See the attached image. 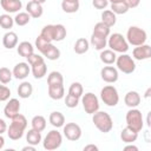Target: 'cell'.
<instances>
[{
	"label": "cell",
	"mask_w": 151,
	"mask_h": 151,
	"mask_svg": "<svg viewBox=\"0 0 151 151\" xmlns=\"http://www.w3.org/2000/svg\"><path fill=\"white\" fill-rule=\"evenodd\" d=\"M125 120H126V126H129L130 129L134 130L136 132L142 131L144 120H143V114L136 107L130 109L125 116Z\"/></svg>",
	"instance_id": "obj_4"
},
{
	"label": "cell",
	"mask_w": 151,
	"mask_h": 151,
	"mask_svg": "<svg viewBox=\"0 0 151 151\" xmlns=\"http://www.w3.org/2000/svg\"><path fill=\"white\" fill-rule=\"evenodd\" d=\"M63 143V136L58 130H51L44 138L42 146L47 151H53L60 147Z\"/></svg>",
	"instance_id": "obj_7"
},
{
	"label": "cell",
	"mask_w": 151,
	"mask_h": 151,
	"mask_svg": "<svg viewBox=\"0 0 151 151\" xmlns=\"http://www.w3.org/2000/svg\"><path fill=\"white\" fill-rule=\"evenodd\" d=\"M31 67H32V68H31V71H32L33 77H34L35 79H41V78H44V77L46 76L47 66H46V64H45V60H44V59H41V60L37 61L35 64L31 65Z\"/></svg>",
	"instance_id": "obj_17"
},
{
	"label": "cell",
	"mask_w": 151,
	"mask_h": 151,
	"mask_svg": "<svg viewBox=\"0 0 151 151\" xmlns=\"http://www.w3.org/2000/svg\"><path fill=\"white\" fill-rule=\"evenodd\" d=\"M29 72H31V68H29V66H28V63H18L15 66H14V68H13V71H12V73H13V77L14 78H17V79H25L28 74H29Z\"/></svg>",
	"instance_id": "obj_15"
},
{
	"label": "cell",
	"mask_w": 151,
	"mask_h": 151,
	"mask_svg": "<svg viewBox=\"0 0 151 151\" xmlns=\"http://www.w3.org/2000/svg\"><path fill=\"white\" fill-rule=\"evenodd\" d=\"M40 37H42L46 41L52 42L53 41V25H46L40 32Z\"/></svg>",
	"instance_id": "obj_40"
},
{
	"label": "cell",
	"mask_w": 151,
	"mask_h": 151,
	"mask_svg": "<svg viewBox=\"0 0 151 151\" xmlns=\"http://www.w3.org/2000/svg\"><path fill=\"white\" fill-rule=\"evenodd\" d=\"M88 48H90V42L85 38H79L73 46V50L77 54H84L88 51Z\"/></svg>",
	"instance_id": "obj_28"
},
{
	"label": "cell",
	"mask_w": 151,
	"mask_h": 151,
	"mask_svg": "<svg viewBox=\"0 0 151 151\" xmlns=\"http://www.w3.org/2000/svg\"><path fill=\"white\" fill-rule=\"evenodd\" d=\"M9 127H7L8 138L12 140H18L24 136V132L27 127V119L24 114H17L11 119Z\"/></svg>",
	"instance_id": "obj_1"
},
{
	"label": "cell",
	"mask_w": 151,
	"mask_h": 151,
	"mask_svg": "<svg viewBox=\"0 0 151 151\" xmlns=\"http://www.w3.org/2000/svg\"><path fill=\"white\" fill-rule=\"evenodd\" d=\"M125 39L129 42V45L139 46V45L145 44V41L147 39V34L143 28H140L138 26H131V27H129V29L126 32Z\"/></svg>",
	"instance_id": "obj_3"
},
{
	"label": "cell",
	"mask_w": 151,
	"mask_h": 151,
	"mask_svg": "<svg viewBox=\"0 0 151 151\" xmlns=\"http://www.w3.org/2000/svg\"><path fill=\"white\" fill-rule=\"evenodd\" d=\"M48 44H50V42L46 41V40H45L42 37H40V35L35 39V47L38 48V51H39L40 53H42V52L45 51V48L48 46Z\"/></svg>",
	"instance_id": "obj_43"
},
{
	"label": "cell",
	"mask_w": 151,
	"mask_h": 151,
	"mask_svg": "<svg viewBox=\"0 0 151 151\" xmlns=\"http://www.w3.org/2000/svg\"><path fill=\"white\" fill-rule=\"evenodd\" d=\"M65 104L67 107L70 109H73V107H77L78 104H79V98L72 96V94H67L66 98H65Z\"/></svg>",
	"instance_id": "obj_42"
},
{
	"label": "cell",
	"mask_w": 151,
	"mask_h": 151,
	"mask_svg": "<svg viewBox=\"0 0 151 151\" xmlns=\"http://www.w3.org/2000/svg\"><path fill=\"white\" fill-rule=\"evenodd\" d=\"M111 11H112L114 14H125V13L129 11V7L125 5L124 1L113 2V4H111Z\"/></svg>",
	"instance_id": "obj_39"
},
{
	"label": "cell",
	"mask_w": 151,
	"mask_h": 151,
	"mask_svg": "<svg viewBox=\"0 0 151 151\" xmlns=\"http://www.w3.org/2000/svg\"><path fill=\"white\" fill-rule=\"evenodd\" d=\"M14 19V24H17L18 26H25L31 20V15L27 13V12H19Z\"/></svg>",
	"instance_id": "obj_36"
},
{
	"label": "cell",
	"mask_w": 151,
	"mask_h": 151,
	"mask_svg": "<svg viewBox=\"0 0 151 151\" xmlns=\"http://www.w3.org/2000/svg\"><path fill=\"white\" fill-rule=\"evenodd\" d=\"M47 86H48V96L51 99L59 100L64 98L65 88L63 84H53V85H47Z\"/></svg>",
	"instance_id": "obj_20"
},
{
	"label": "cell",
	"mask_w": 151,
	"mask_h": 151,
	"mask_svg": "<svg viewBox=\"0 0 151 151\" xmlns=\"http://www.w3.org/2000/svg\"><path fill=\"white\" fill-rule=\"evenodd\" d=\"M17 52L20 57L27 58L32 53H34V47L31 42L28 41H21L19 45H17Z\"/></svg>",
	"instance_id": "obj_22"
},
{
	"label": "cell",
	"mask_w": 151,
	"mask_h": 151,
	"mask_svg": "<svg viewBox=\"0 0 151 151\" xmlns=\"http://www.w3.org/2000/svg\"><path fill=\"white\" fill-rule=\"evenodd\" d=\"M48 120H50V123H51V125L52 126H54V127H63L64 126V124H65V117H64V114L61 113V112H59V111H53V112H51V114H50V117H48Z\"/></svg>",
	"instance_id": "obj_23"
},
{
	"label": "cell",
	"mask_w": 151,
	"mask_h": 151,
	"mask_svg": "<svg viewBox=\"0 0 151 151\" xmlns=\"http://www.w3.org/2000/svg\"><path fill=\"white\" fill-rule=\"evenodd\" d=\"M0 6L7 13H17L21 9L22 2L21 0H0Z\"/></svg>",
	"instance_id": "obj_14"
},
{
	"label": "cell",
	"mask_w": 151,
	"mask_h": 151,
	"mask_svg": "<svg viewBox=\"0 0 151 151\" xmlns=\"http://www.w3.org/2000/svg\"><path fill=\"white\" fill-rule=\"evenodd\" d=\"M92 122L94 126L103 133H107L113 127V120L111 116L105 111H97L92 114Z\"/></svg>",
	"instance_id": "obj_2"
},
{
	"label": "cell",
	"mask_w": 151,
	"mask_h": 151,
	"mask_svg": "<svg viewBox=\"0 0 151 151\" xmlns=\"http://www.w3.org/2000/svg\"><path fill=\"white\" fill-rule=\"evenodd\" d=\"M4 145H5V138L2 137V134H0V150L4 147Z\"/></svg>",
	"instance_id": "obj_52"
},
{
	"label": "cell",
	"mask_w": 151,
	"mask_h": 151,
	"mask_svg": "<svg viewBox=\"0 0 151 151\" xmlns=\"http://www.w3.org/2000/svg\"><path fill=\"white\" fill-rule=\"evenodd\" d=\"M93 34L96 35H99V37H104V38H109L110 35V27L106 26L105 24H103L101 21L97 22L94 25V28H93Z\"/></svg>",
	"instance_id": "obj_33"
},
{
	"label": "cell",
	"mask_w": 151,
	"mask_h": 151,
	"mask_svg": "<svg viewBox=\"0 0 151 151\" xmlns=\"http://www.w3.org/2000/svg\"><path fill=\"white\" fill-rule=\"evenodd\" d=\"M116 15H117V14H114L111 9L103 11V13H101V22L105 24L106 26H109V27L111 28V27L114 26L116 22H117V17H116Z\"/></svg>",
	"instance_id": "obj_26"
},
{
	"label": "cell",
	"mask_w": 151,
	"mask_h": 151,
	"mask_svg": "<svg viewBox=\"0 0 151 151\" xmlns=\"http://www.w3.org/2000/svg\"><path fill=\"white\" fill-rule=\"evenodd\" d=\"M68 94H72L77 98H80L83 94H84V88H83V85L80 83H72L70 88H68Z\"/></svg>",
	"instance_id": "obj_37"
},
{
	"label": "cell",
	"mask_w": 151,
	"mask_h": 151,
	"mask_svg": "<svg viewBox=\"0 0 151 151\" xmlns=\"http://www.w3.org/2000/svg\"><path fill=\"white\" fill-rule=\"evenodd\" d=\"M100 77L104 81L109 84H113L118 80V70L113 66H104L100 70Z\"/></svg>",
	"instance_id": "obj_12"
},
{
	"label": "cell",
	"mask_w": 151,
	"mask_h": 151,
	"mask_svg": "<svg viewBox=\"0 0 151 151\" xmlns=\"http://www.w3.org/2000/svg\"><path fill=\"white\" fill-rule=\"evenodd\" d=\"M100 99L107 106H116L119 101V94L113 85H106L100 90Z\"/></svg>",
	"instance_id": "obj_6"
},
{
	"label": "cell",
	"mask_w": 151,
	"mask_h": 151,
	"mask_svg": "<svg viewBox=\"0 0 151 151\" xmlns=\"http://www.w3.org/2000/svg\"><path fill=\"white\" fill-rule=\"evenodd\" d=\"M26 12L31 15V18L38 19V18H40V17L42 15L44 8H42V5H41V4L31 0V1L26 5Z\"/></svg>",
	"instance_id": "obj_16"
},
{
	"label": "cell",
	"mask_w": 151,
	"mask_h": 151,
	"mask_svg": "<svg viewBox=\"0 0 151 151\" xmlns=\"http://www.w3.org/2000/svg\"><path fill=\"white\" fill-rule=\"evenodd\" d=\"M9 96H11V90L5 85H0V101L8 100Z\"/></svg>",
	"instance_id": "obj_44"
},
{
	"label": "cell",
	"mask_w": 151,
	"mask_h": 151,
	"mask_svg": "<svg viewBox=\"0 0 151 151\" xmlns=\"http://www.w3.org/2000/svg\"><path fill=\"white\" fill-rule=\"evenodd\" d=\"M132 55L136 60H146L151 58V46L147 44L136 46L132 51Z\"/></svg>",
	"instance_id": "obj_13"
},
{
	"label": "cell",
	"mask_w": 151,
	"mask_h": 151,
	"mask_svg": "<svg viewBox=\"0 0 151 151\" xmlns=\"http://www.w3.org/2000/svg\"><path fill=\"white\" fill-rule=\"evenodd\" d=\"M107 45L110 50L118 52V53H126L129 51V42L126 41L125 37L120 33H113L109 35Z\"/></svg>",
	"instance_id": "obj_5"
},
{
	"label": "cell",
	"mask_w": 151,
	"mask_h": 151,
	"mask_svg": "<svg viewBox=\"0 0 151 151\" xmlns=\"http://www.w3.org/2000/svg\"><path fill=\"white\" fill-rule=\"evenodd\" d=\"M90 150H92V151H98V146L94 145V144H88V145L84 146V151H90Z\"/></svg>",
	"instance_id": "obj_49"
},
{
	"label": "cell",
	"mask_w": 151,
	"mask_h": 151,
	"mask_svg": "<svg viewBox=\"0 0 151 151\" xmlns=\"http://www.w3.org/2000/svg\"><path fill=\"white\" fill-rule=\"evenodd\" d=\"M45 58H47L48 60H57L60 57V50L58 47H55L52 42L48 44V46L45 48V51L41 53Z\"/></svg>",
	"instance_id": "obj_24"
},
{
	"label": "cell",
	"mask_w": 151,
	"mask_h": 151,
	"mask_svg": "<svg viewBox=\"0 0 151 151\" xmlns=\"http://www.w3.org/2000/svg\"><path fill=\"white\" fill-rule=\"evenodd\" d=\"M91 44H92V46H93L96 50L101 51V50H104V48L106 47V45H107V38L99 37V35H96V34L92 33V35H91Z\"/></svg>",
	"instance_id": "obj_31"
},
{
	"label": "cell",
	"mask_w": 151,
	"mask_h": 151,
	"mask_svg": "<svg viewBox=\"0 0 151 151\" xmlns=\"http://www.w3.org/2000/svg\"><path fill=\"white\" fill-rule=\"evenodd\" d=\"M31 124H32V129H34L39 132H41L46 129V119H45V117H42L40 114L34 116L31 120Z\"/></svg>",
	"instance_id": "obj_32"
},
{
	"label": "cell",
	"mask_w": 151,
	"mask_h": 151,
	"mask_svg": "<svg viewBox=\"0 0 151 151\" xmlns=\"http://www.w3.org/2000/svg\"><path fill=\"white\" fill-rule=\"evenodd\" d=\"M2 45L7 50H12V48L17 47V45H18V35H17V33L12 32V31L6 32L4 34V38H2Z\"/></svg>",
	"instance_id": "obj_19"
},
{
	"label": "cell",
	"mask_w": 151,
	"mask_h": 151,
	"mask_svg": "<svg viewBox=\"0 0 151 151\" xmlns=\"http://www.w3.org/2000/svg\"><path fill=\"white\" fill-rule=\"evenodd\" d=\"M81 103H83V107H84L85 112L88 114H93L94 112H97L99 110V100H98L97 96L92 92H87V93L83 94Z\"/></svg>",
	"instance_id": "obj_9"
},
{
	"label": "cell",
	"mask_w": 151,
	"mask_h": 151,
	"mask_svg": "<svg viewBox=\"0 0 151 151\" xmlns=\"http://www.w3.org/2000/svg\"><path fill=\"white\" fill-rule=\"evenodd\" d=\"M20 113V101L17 98H12L7 101V104L4 107V114L6 118L12 119L17 114Z\"/></svg>",
	"instance_id": "obj_11"
},
{
	"label": "cell",
	"mask_w": 151,
	"mask_h": 151,
	"mask_svg": "<svg viewBox=\"0 0 151 151\" xmlns=\"http://www.w3.org/2000/svg\"><path fill=\"white\" fill-rule=\"evenodd\" d=\"M137 138H138V132H136L134 130L130 129L129 126H126L125 129H123L122 132H120V139L125 144L133 143V142L137 140Z\"/></svg>",
	"instance_id": "obj_21"
},
{
	"label": "cell",
	"mask_w": 151,
	"mask_h": 151,
	"mask_svg": "<svg viewBox=\"0 0 151 151\" xmlns=\"http://www.w3.org/2000/svg\"><path fill=\"white\" fill-rule=\"evenodd\" d=\"M33 93V86L31 83L28 81H22L19 87H18V94L20 98L22 99H26V98H29Z\"/></svg>",
	"instance_id": "obj_25"
},
{
	"label": "cell",
	"mask_w": 151,
	"mask_h": 151,
	"mask_svg": "<svg viewBox=\"0 0 151 151\" xmlns=\"http://www.w3.org/2000/svg\"><path fill=\"white\" fill-rule=\"evenodd\" d=\"M124 2H125V5L129 7V9L130 8H136L139 4H140V0H123Z\"/></svg>",
	"instance_id": "obj_47"
},
{
	"label": "cell",
	"mask_w": 151,
	"mask_h": 151,
	"mask_svg": "<svg viewBox=\"0 0 151 151\" xmlns=\"http://www.w3.org/2000/svg\"><path fill=\"white\" fill-rule=\"evenodd\" d=\"M26 59H27V61H28V65L31 66V65L35 64L37 61H39V60L44 59V57H41V55H39V54H35V53H32V54H31V55H28Z\"/></svg>",
	"instance_id": "obj_46"
},
{
	"label": "cell",
	"mask_w": 151,
	"mask_h": 151,
	"mask_svg": "<svg viewBox=\"0 0 151 151\" xmlns=\"http://www.w3.org/2000/svg\"><path fill=\"white\" fill-rule=\"evenodd\" d=\"M6 131H7V124H6V122L4 119L0 118V134H2Z\"/></svg>",
	"instance_id": "obj_48"
},
{
	"label": "cell",
	"mask_w": 151,
	"mask_h": 151,
	"mask_svg": "<svg viewBox=\"0 0 151 151\" xmlns=\"http://www.w3.org/2000/svg\"><path fill=\"white\" fill-rule=\"evenodd\" d=\"M67 1H79V0H67Z\"/></svg>",
	"instance_id": "obj_56"
},
{
	"label": "cell",
	"mask_w": 151,
	"mask_h": 151,
	"mask_svg": "<svg viewBox=\"0 0 151 151\" xmlns=\"http://www.w3.org/2000/svg\"><path fill=\"white\" fill-rule=\"evenodd\" d=\"M13 73L9 68L7 67H1L0 68V83L1 84H8L12 80Z\"/></svg>",
	"instance_id": "obj_41"
},
{
	"label": "cell",
	"mask_w": 151,
	"mask_h": 151,
	"mask_svg": "<svg viewBox=\"0 0 151 151\" xmlns=\"http://www.w3.org/2000/svg\"><path fill=\"white\" fill-rule=\"evenodd\" d=\"M53 84H64L63 74L58 71H52L47 76V85H53Z\"/></svg>",
	"instance_id": "obj_35"
},
{
	"label": "cell",
	"mask_w": 151,
	"mask_h": 151,
	"mask_svg": "<svg viewBox=\"0 0 151 151\" xmlns=\"http://www.w3.org/2000/svg\"><path fill=\"white\" fill-rule=\"evenodd\" d=\"M124 150H125V151H129V150L138 151V147H137V146H134V145H132V143H129V145H126V146L124 147Z\"/></svg>",
	"instance_id": "obj_50"
},
{
	"label": "cell",
	"mask_w": 151,
	"mask_h": 151,
	"mask_svg": "<svg viewBox=\"0 0 151 151\" xmlns=\"http://www.w3.org/2000/svg\"><path fill=\"white\" fill-rule=\"evenodd\" d=\"M26 140H27L28 144L37 146L41 142V132H39L34 129L28 130V132L26 133Z\"/></svg>",
	"instance_id": "obj_29"
},
{
	"label": "cell",
	"mask_w": 151,
	"mask_h": 151,
	"mask_svg": "<svg viewBox=\"0 0 151 151\" xmlns=\"http://www.w3.org/2000/svg\"><path fill=\"white\" fill-rule=\"evenodd\" d=\"M140 94L137 92V91H129L125 97H124V103L126 106H129L130 109H133V107H137L139 104H140Z\"/></svg>",
	"instance_id": "obj_18"
},
{
	"label": "cell",
	"mask_w": 151,
	"mask_h": 151,
	"mask_svg": "<svg viewBox=\"0 0 151 151\" xmlns=\"http://www.w3.org/2000/svg\"><path fill=\"white\" fill-rule=\"evenodd\" d=\"M33 1H35V2H39V4H41V5H42V4H44L46 0H33Z\"/></svg>",
	"instance_id": "obj_54"
},
{
	"label": "cell",
	"mask_w": 151,
	"mask_h": 151,
	"mask_svg": "<svg viewBox=\"0 0 151 151\" xmlns=\"http://www.w3.org/2000/svg\"><path fill=\"white\" fill-rule=\"evenodd\" d=\"M92 5L97 9H104L109 5V0H92Z\"/></svg>",
	"instance_id": "obj_45"
},
{
	"label": "cell",
	"mask_w": 151,
	"mask_h": 151,
	"mask_svg": "<svg viewBox=\"0 0 151 151\" xmlns=\"http://www.w3.org/2000/svg\"><path fill=\"white\" fill-rule=\"evenodd\" d=\"M66 28L61 24L53 25V41H61L66 38Z\"/></svg>",
	"instance_id": "obj_30"
},
{
	"label": "cell",
	"mask_w": 151,
	"mask_h": 151,
	"mask_svg": "<svg viewBox=\"0 0 151 151\" xmlns=\"http://www.w3.org/2000/svg\"><path fill=\"white\" fill-rule=\"evenodd\" d=\"M150 91H151V88H147V91H146V92H145V96H144V97H145V98H147V97H149V96H150Z\"/></svg>",
	"instance_id": "obj_53"
},
{
	"label": "cell",
	"mask_w": 151,
	"mask_h": 151,
	"mask_svg": "<svg viewBox=\"0 0 151 151\" xmlns=\"http://www.w3.org/2000/svg\"><path fill=\"white\" fill-rule=\"evenodd\" d=\"M14 25V19L9 14H1L0 15V26L4 29H11Z\"/></svg>",
	"instance_id": "obj_38"
},
{
	"label": "cell",
	"mask_w": 151,
	"mask_h": 151,
	"mask_svg": "<svg viewBox=\"0 0 151 151\" xmlns=\"http://www.w3.org/2000/svg\"><path fill=\"white\" fill-rule=\"evenodd\" d=\"M116 64H117V68L125 74H131L136 70V63L133 58L125 53H122L119 57H117Z\"/></svg>",
	"instance_id": "obj_8"
},
{
	"label": "cell",
	"mask_w": 151,
	"mask_h": 151,
	"mask_svg": "<svg viewBox=\"0 0 151 151\" xmlns=\"http://www.w3.org/2000/svg\"><path fill=\"white\" fill-rule=\"evenodd\" d=\"M22 151H35V146L28 144L27 146H24V147H22Z\"/></svg>",
	"instance_id": "obj_51"
},
{
	"label": "cell",
	"mask_w": 151,
	"mask_h": 151,
	"mask_svg": "<svg viewBox=\"0 0 151 151\" xmlns=\"http://www.w3.org/2000/svg\"><path fill=\"white\" fill-rule=\"evenodd\" d=\"M63 132H64V136L66 137V139L72 140V142H76V140L80 139L81 133H83L81 127L77 123H67L66 125L64 124Z\"/></svg>",
	"instance_id": "obj_10"
},
{
	"label": "cell",
	"mask_w": 151,
	"mask_h": 151,
	"mask_svg": "<svg viewBox=\"0 0 151 151\" xmlns=\"http://www.w3.org/2000/svg\"><path fill=\"white\" fill-rule=\"evenodd\" d=\"M111 4H113V2H120V1H123V0H109Z\"/></svg>",
	"instance_id": "obj_55"
},
{
	"label": "cell",
	"mask_w": 151,
	"mask_h": 151,
	"mask_svg": "<svg viewBox=\"0 0 151 151\" xmlns=\"http://www.w3.org/2000/svg\"><path fill=\"white\" fill-rule=\"evenodd\" d=\"M61 8L65 13H76L79 9V1H67L63 0Z\"/></svg>",
	"instance_id": "obj_34"
},
{
	"label": "cell",
	"mask_w": 151,
	"mask_h": 151,
	"mask_svg": "<svg viewBox=\"0 0 151 151\" xmlns=\"http://www.w3.org/2000/svg\"><path fill=\"white\" fill-rule=\"evenodd\" d=\"M99 57H100V60L106 65H112L113 63H116V59H117L116 52L112 50H101Z\"/></svg>",
	"instance_id": "obj_27"
}]
</instances>
